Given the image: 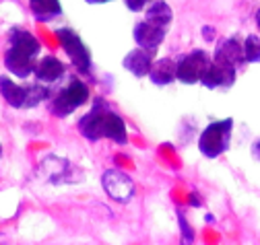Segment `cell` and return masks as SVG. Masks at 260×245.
Instances as JSON below:
<instances>
[{"mask_svg": "<svg viewBox=\"0 0 260 245\" xmlns=\"http://www.w3.org/2000/svg\"><path fill=\"white\" fill-rule=\"evenodd\" d=\"M29 9H31V15L42 23H50L62 15L60 0H29Z\"/></svg>", "mask_w": 260, "mask_h": 245, "instance_id": "17", "label": "cell"}, {"mask_svg": "<svg viewBox=\"0 0 260 245\" xmlns=\"http://www.w3.org/2000/svg\"><path fill=\"white\" fill-rule=\"evenodd\" d=\"M7 42H9L11 48H17V50H21V52H25L29 56H34V58H38L40 50H42L38 37L31 31H27V29L19 27V25H13L7 31Z\"/></svg>", "mask_w": 260, "mask_h": 245, "instance_id": "13", "label": "cell"}, {"mask_svg": "<svg viewBox=\"0 0 260 245\" xmlns=\"http://www.w3.org/2000/svg\"><path fill=\"white\" fill-rule=\"evenodd\" d=\"M178 60L180 58H159L155 60L153 70L149 74V80L157 87H168L174 80H178Z\"/></svg>", "mask_w": 260, "mask_h": 245, "instance_id": "14", "label": "cell"}, {"mask_svg": "<svg viewBox=\"0 0 260 245\" xmlns=\"http://www.w3.org/2000/svg\"><path fill=\"white\" fill-rule=\"evenodd\" d=\"M211 64H213V56L203 48H194L192 52L180 56L178 60V80L182 85H197L203 80Z\"/></svg>", "mask_w": 260, "mask_h": 245, "instance_id": "5", "label": "cell"}, {"mask_svg": "<svg viewBox=\"0 0 260 245\" xmlns=\"http://www.w3.org/2000/svg\"><path fill=\"white\" fill-rule=\"evenodd\" d=\"M244 50H246V62L248 64H260V35H256V33L246 35Z\"/></svg>", "mask_w": 260, "mask_h": 245, "instance_id": "18", "label": "cell"}, {"mask_svg": "<svg viewBox=\"0 0 260 245\" xmlns=\"http://www.w3.org/2000/svg\"><path fill=\"white\" fill-rule=\"evenodd\" d=\"M250 152H252V157H254L256 161H260V138L252 142V148H250Z\"/></svg>", "mask_w": 260, "mask_h": 245, "instance_id": "21", "label": "cell"}, {"mask_svg": "<svg viewBox=\"0 0 260 245\" xmlns=\"http://www.w3.org/2000/svg\"><path fill=\"white\" fill-rule=\"evenodd\" d=\"M213 58L219 60L223 64H230L234 68H240L242 64H246V50H244V39L240 35H232L225 37L217 44Z\"/></svg>", "mask_w": 260, "mask_h": 245, "instance_id": "8", "label": "cell"}, {"mask_svg": "<svg viewBox=\"0 0 260 245\" xmlns=\"http://www.w3.org/2000/svg\"><path fill=\"white\" fill-rule=\"evenodd\" d=\"M254 19H256V27H258V31H260V9L256 11V15H254Z\"/></svg>", "mask_w": 260, "mask_h": 245, "instance_id": "24", "label": "cell"}, {"mask_svg": "<svg viewBox=\"0 0 260 245\" xmlns=\"http://www.w3.org/2000/svg\"><path fill=\"white\" fill-rule=\"evenodd\" d=\"M87 5H106V3H112V0H85Z\"/></svg>", "mask_w": 260, "mask_h": 245, "instance_id": "23", "label": "cell"}, {"mask_svg": "<svg viewBox=\"0 0 260 245\" xmlns=\"http://www.w3.org/2000/svg\"><path fill=\"white\" fill-rule=\"evenodd\" d=\"M102 188L114 202L120 204H126L135 198V181L120 169H106L102 173Z\"/></svg>", "mask_w": 260, "mask_h": 245, "instance_id": "6", "label": "cell"}, {"mask_svg": "<svg viewBox=\"0 0 260 245\" xmlns=\"http://www.w3.org/2000/svg\"><path fill=\"white\" fill-rule=\"evenodd\" d=\"M176 214H178V221H180V231H182V245H192V241H194V231H192V227H190V225H188V221L184 219L182 210H178Z\"/></svg>", "mask_w": 260, "mask_h": 245, "instance_id": "19", "label": "cell"}, {"mask_svg": "<svg viewBox=\"0 0 260 245\" xmlns=\"http://www.w3.org/2000/svg\"><path fill=\"white\" fill-rule=\"evenodd\" d=\"M232 132H234V119L232 117H223L215 119L199 136V152L205 159H217L223 152L230 148L232 142Z\"/></svg>", "mask_w": 260, "mask_h": 245, "instance_id": "3", "label": "cell"}, {"mask_svg": "<svg viewBox=\"0 0 260 245\" xmlns=\"http://www.w3.org/2000/svg\"><path fill=\"white\" fill-rule=\"evenodd\" d=\"M153 3V0H124V5L128 11L133 13H141V11H147V7Z\"/></svg>", "mask_w": 260, "mask_h": 245, "instance_id": "20", "label": "cell"}, {"mask_svg": "<svg viewBox=\"0 0 260 245\" xmlns=\"http://www.w3.org/2000/svg\"><path fill=\"white\" fill-rule=\"evenodd\" d=\"M56 37H58L60 48L64 50V54H67L69 60L73 62V66L79 72L89 74L91 66H93V60H91V52L85 46V42L81 39V35L71 27H58L56 29Z\"/></svg>", "mask_w": 260, "mask_h": 245, "instance_id": "4", "label": "cell"}, {"mask_svg": "<svg viewBox=\"0 0 260 245\" xmlns=\"http://www.w3.org/2000/svg\"><path fill=\"white\" fill-rule=\"evenodd\" d=\"M236 76H238V68L230 66V64H223L213 58V64L209 66L201 85L209 91H230L236 85Z\"/></svg>", "mask_w": 260, "mask_h": 245, "instance_id": "7", "label": "cell"}, {"mask_svg": "<svg viewBox=\"0 0 260 245\" xmlns=\"http://www.w3.org/2000/svg\"><path fill=\"white\" fill-rule=\"evenodd\" d=\"M36 78L38 83L42 85H54L58 80L64 78V74H67V66H64L62 60H58L56 56H44L38 60V66H36Z\"/></svg>", "mask_w": 260, "mask_h": 245, "instance_id": "12", "label": "cell"}, {"mask_svg": "<svg viewBox=\"0 0 260 245\" xmlns=\"http://www.w3.org/2000/svg\"><path fill=\"white\" fill-rule=\"evenodd\" d=\"M0 93H3V99L11 107L25 109V103H27V85H17L11 76L3 74V76H0Z\"/></svg>", "mask_w": 260, "mask_h": 245, "instance_id": "15", "label": "cell"}, {"mask_svg": "<svg viewBox=\"0 0 260 245\" xmlns=\"http://www.w3.org/2000/svg\"><path fill=\"white\" fill-rule=\"evenodd\" d=\"M190 202H192L194 206H197V208L201 206V198H199V194H197V192H192V194H190Z\"/></svg>", "mask_w": 260, "mask_h": 245, "instance_id": "22", "label": "cell"}, {"mask_svg": "<svg viewBox=\"0 0 260 245\" xmlns=\"http://www.w3.org/2000/svg\"><path fill=\"white\" fill-rule=\"evenodd\" d=\"M77 130L83 138L89 142H97L102 138L114 140L116 144H126L128 134H126V121L120 113H116L104 97H95L91 109L79 117Z\"/></svg>", "mask_w": 260, "mask_h": 245, "instance_id": "1", "label": "cell"}, {"mask_svg": "<svg viewBox=\"0 0 260 245\" xmlns=\"http://www.w3.org/2000/svg\"><path fill=\"white\" fill-rule=\"evenodd\" d=\"M145 21H149L151 25L161 27V29H166L168 31L172 21H174L172 7L166 3V0H153V3L147 7V11H145Z\"/></svg>", "mask_w": 260, "mask_h": 245, "instance_id": "16", "label": "cell"}, {"mask_svg": "<svg viewBox=\"0 0 260 245\" xmlns=\"http://www.w3.org/2000/svg\"><path fill=\"white\" fill-rule=\"evenodd\" d=\"M36 66H38V60L34 56H29L11 46L5 50V68L9 74H13L17 78H27L36 72Z\"/></svg>", "mask_w": 260, "mask_h": 245, "instance_id": "10", "label": "cell"}, {"mask_svg": "<svg viewBox=\"0 0 260 245\" xmlns=\"http://www.w3.org/2000/svg\"><path fill=\"white\" fill-rule=\"evenodd\" d=\"M155 54H151V52H147V50H143V48H135V50H130L126 56H124V60H122V66L133 74V76H137V78H145V76H149L151 74V70H153V64H155Z\"/></svg>", "mask_w": 260, "mask_h": 245, "instance_id": "11", "label": "cell"}, {"mask_svg": "<svg viewBox=\"0 0 260 245\" xmlns=\"http://www.w3.org/2000/svg\"><path fill=\"white\" fill-rule=\"evenodd\" d=\"M166 35H168L166 29L155 27L149 21H139L135 25V29H133V39H135L137 48H143V50H147L151 54H155L161 48Z\"/></svg>", "mask_w": 260, "mask_h": 245, "instance_id": "9", "label": "cell"}, {"mask_svg": "<svg viewBox=\"0 0 260 245\" xmlns=\"http://www.w3.org/2000/svg\"><path fill=\"white\" fill-rule=\"evenodd\" d=\"M87 101H89V87L81 78L73 76L67 80V85L50 95L48 111L56 117H67L73 111H77L81 105H85Z\"/></svg>", "mask_w": 260, "mask_h": 245, "instance_id": "2", "label": "cell"}]
</instances>
